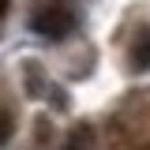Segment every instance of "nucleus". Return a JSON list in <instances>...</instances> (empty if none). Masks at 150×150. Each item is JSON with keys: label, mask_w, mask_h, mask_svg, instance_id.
<instances>
[{"label": "nucleus", "mask_w": 150, "mask_h": 150, "mask_svg": "<svg viewBox=\"0 0 150 150\" xmlns=\"http://www.w3.org/2000/svg\"><path fill=\"white\" fill-rule=\"evenodd\" d=\"M68 143H71V146H75V143H90V131H86V128H79L75 135H68Z\"/></svg>", "instance_id": "5"}, {"label": "nucleus", "mask_w": 150, "mask_h": 150, "mask_svg": "<svg viewBox=\"0 0 150 150\" xmlns=\"http://www.w3.org/2000/svg\"><path fill=\"white\" fill-rule=\"evenodd\" d=\"M71 11H64V8H38L34 19H30V26H34L41 38H49V41H56V38H64L68 30H71Z\"/></svg>", "instance_id": "1"}, {"label": "nucleus", "mask_w": 150, "mask_h": 150, "mask_svg": "<svg viewBox=\"0 0 150 150\" xmlns=\"http://www.w3.org/2000/svg\"><path fill=\"white\" fill-rule=\"evenodd\" d=\"M8 8H11V0H0V26H4V19H8Z\"/></svg>", "instance_id": "6"}, {"label": "nucleus", "mask_w": 150, "mask_h": 150, "mask_svg": "<svg viewBox=\"0 0 150 150\" xmlns=\"http://www.w3.org/2000/svg\"><path fill=\"white\" fill-rule=\"evenodd\" d=\"M128 60H131V71H150V26H143L139 34H135V41H131L128 49Z\"/></svg>", "instance_id": "2"}, {"label": "nucleus", "mask_w": 150, "mask_h": 150, "mask_svg": "<svg viewBox=\"0 0 150 150\" xmlns=\"http://www.w3.org/2000/svg\"><path fill=\"white\" fill-rule=\"evenodd\" d=\"M23 86H26V94L30 98H41V94L49 90V83H45V71H41V64H23Z\"/></svg>", "instance_id": "3"}, {"label": "nucleus", "mask_w": 150, "mask_h": 150, "mask_svg": "<svg viewBox=\"0 0 150 150\" xmlns=\"http://www.w3.org/2000/svg\"><path fill=\"white\" fill-rule=\"evenodd\" d=\"M11 135H15V116H11L8 109H0V146H4Z\"/></svg>", "instance_id": "4"}]
</instances>
